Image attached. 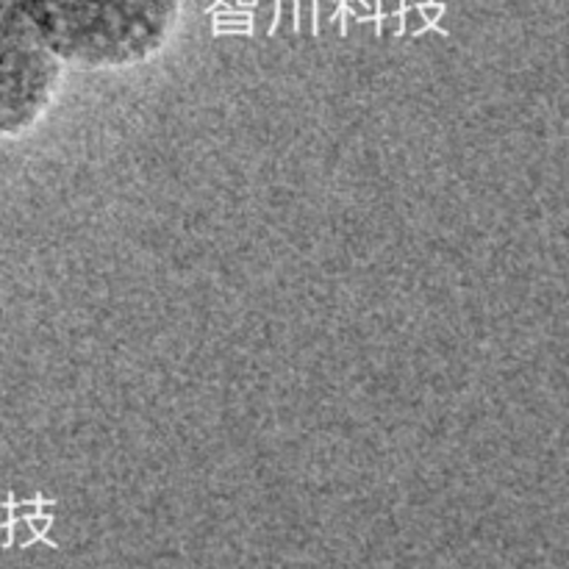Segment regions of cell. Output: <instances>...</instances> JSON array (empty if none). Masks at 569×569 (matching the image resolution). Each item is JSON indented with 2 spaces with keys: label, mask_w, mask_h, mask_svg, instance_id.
I'll return each instance as SVG.
<instances>
[{
  "label": "cell",
  "mask_w": 569,
  "mask_h": 569,
  "mask_svg": "<svg viewBox=\"0 0 569 569\" xmlns=\"http://www.w3.org/2000/svg\"><path fill=\"white\" fill-rule=\"evenodd\" d=\"M50 53L78 70H122L170 44L183 0H20Z\"/></svg>",
  "instance_id": "cell-1"
},
{
  "label": "cell",
  "mask_w": 569,
  "mask_h": 569,
  "mask_svg": "<svg viewBox=\"0 0 569 569\" xmlns=\"http://www.w3.org/2000/svg\"><path fill=\"white\" fill-rule=\"evenodd\" d=\"M64 64L56 59L22 11L0 0V139L31 131L53 106Z\"/></svg>",
  "instance_id": "cell-2"
}]
</instances>
